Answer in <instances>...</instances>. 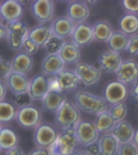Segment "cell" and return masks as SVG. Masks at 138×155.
<instances>
[{"mask_svg": "<svg viewBox=\"0 0 138 155\" xmlns=\"http://www.w3.org/2000/svg\"><path fill=\"white\" fill-rule=\"evenodd\" d=\"M59 90L61 92L72 91L77 88L80 81L76 71L72 70H65L56 76Z\"/></svg>", "mask_w": 138, "mask_h": 155, "instance_id": "obj_20", "label": "cell"}, {"mask_svg": "<svg viewBox=\"0 0 138 155\" xmlns=\"http://www.w3.org/2000/svg\"><path fill=\"white\" fill-rule=\"evenodd\" d=\"M12 71L17 73L28 75L33 67V56L29 55L24 51H20L12 59Z\"/></svg>", "mask_w": 138, "mask_h": 155, "instance_id": "obj_19", "label": "cell"}, {"mask_svg": "<svg viewBox=\"0 0 138 155\" xmlns=\"http://www.w3.org/2000/svg\"><path fill=\"white\" fill-rule=\"evenodd\" d=\"M2 128H3V126H2V124L0 123V132H1V130H2Z\"/></svg>", "mask_w": 138, "mask_h": 155, "instance_id": "obj_49", "label": "cell"}, {"mask_svg": "<svg viewBox=\"0 0 138 155\" xmlns=\"http://www.w3.org/2000/svg\"><path fill=\"white\" fill-rule=\"evenodd\" d=\"M8 37V26L0 20V41H3L4 39L7 40Z\"/></svg>", "mask_w": 138, "mask_h": 155, "instance_id": "obj_44", "label": "cell"}, {"mask_svg": "<svg viewBox=\"0 0 138 155\" xmlns=\"http://www.w3.org/2000/svg\"><path fill=\"white\" fill-rule=\"evenodd\" d=\"M28 155H52V153L49 149L37 147L28 153Z\"/></svg>", "mask_w": 138, "mask_h": 155, "instance_id": "obj_42", "label": "cell"}, {"mask_svg": "<svg viewBox=\"0 0 138 155\" xmlns=\"http://www.w3.org/2000/svg\"><path fill=\"white\" fill-rule=\"evenodd\" d=\"M123 7L125 10L131 14H137L138 13V0H123L122 1Z\"/></svg>", "mask_w": 138, "mask_h": 155, "instance_id": "obj_39", "label": "cell"}, {"mask_svg": "<svg viewBox=\"0 0 138 155\" xmlns=\"http://www.w3.org/2000/svg\"><path fill=\"white\" fill-rule=\"evenodd\" d=\"M59 136L55 126L50 123H42L34 130L33 141L37 147L51 149Z\"/></svg>", "mask_w": 138, "mask_h": 155, "instance_id": "obj_5", "label": "cell"}, {"mask_svg": "<svg viewBox=\"0 0 138 155\" xmlns=\"http://www.w3.org/2000/svg\"><path fill=\"white\" fill-rule=\"evenodd\" d=\"M118 155H138V147L133 140L125 144H121Z\"/></svg>", "mask_w": 138, "mask_h": 155, "instance_id": "obj_35", "label": "cell"}, {"mask_svg": "<svg viewBox=\"0 0 138 155\" xmlns=\"http://www.w3.org/2000/svg\"><path fill=\"white\" fill-rule=\"evenodd\" d=\"M41 110L35 105L31 104L21 107L15 121L21 127L25 129H35L41 124Z\"/></svg>", "mask_w": 138, "mask_h": 155, "instance_id": "obj_6", "label": "cell"}, {"mask_svg": "<svg viewBox=\"0 0 138 155\" xmlns=\"http://www.w3.org/2000/svg\"><path fill=\"white\" fill-rule=\"evenodd\" d=\"M92 27L94 40L101 42H107L114 33L112 26L107 21H96Z\"/></svg>", "mask_w": 138, "mask_h": 155, "instance_id": "obj_29", "label": "cell"}, {"mask_svg": "<svg viewBox=\"0 0 138 155\" xmlns=\"http://www.w3.org/2000/svg\"><path fill=\"white\" fill-rule=\"evenodd\" d=\"M8 87L4 81L0 80V102L5 100L7 92H8Z\"/></svg>", "mask_w": 138, "mask_h": 155, "instance_id": "obj_43", "label": "cell"}, {"mask_svg": "<svg viewBox=\"0 0 138 155\" xmlns=\"http://www.w3.org/2000/svg\"><path fill=\"white\" fill-rule=\"evenodd\" d=\"M80 120V109L70 100L67 99L55 113V124L61 131L76 128Z\"/></svg>", "mask_w": 138, "mask_h": 155, "instance_id": "obj_2", "label": "cell"}, {"mask_svg": "<svg viewBox=\"0 0 138 155\" xmlns=\"http://www.w3.org/2000/svg\"><path fill=\"white\" fill-rule=\"evenodd\" d=\"M66 100L63 92L50 90L42 100V107L46 111L56 113Z\"/></svg>", "mask_w": 138, "mask_h": 155, "instance_id": "obj_23", "label": "cell"}, {"mask_svg": "<svg viewBox=\"0 0 138 155\" xmlns=\"http://www.w3.org/2000/svg\"><path fill=\"white\" fill-rule=\"evenodd\" d=\"M0 3H1V2H0Z\"/></svg>", "mask_w": 138, "mask_h": 155, "instance_id": "obj_51", "label": "cell"}, {"mask_svg": "<svg viewBox=\"0 0 138 155\" xmlns=\"http://www.w3.org/2000/svg\"><path fill=\"white\" fill-rule=\"evenodd\" d=\"M50 91V79L44 74H38L30 80L28 94L33 101H42Z\"/></svg>", "mask_w": 138, "mask_h": 155, "instance_id": "obj_11", "label": "cell"}, {"mask_svg": "<svg viewBox=\"0 0 138 155\" xmlns=\"http://www.w3.org/2000/svg\"><path fill=\"white\" fill-rule=\"evenodd\" d=\"M24 6L16 0H6L0 3V20L6 25L21 21Z\"/></svg>", "mask_w": 138, "mask_h": 155, "instance_id": "obj_7", "label": "cell"}, {"mask_svg": "<svg viewBox=\"0 0 138 155\" xmlns=\"http://www.w3.org/2000/svg\"><path fill=\"white\" fill-rule=\"evenodd\" d=\"M129 94L128 85L119 81L110 82L104 90V98L111 106L125 102Z\"/></svg>", "mask_w": 138, "mask_h": 155, "instance_id": "obj_8", "label": "cell"}, {"mask_svg": "<svg viewBox=\"0 0 138 155\" xmlns=\"http://www.w3.org/2000/svg\"><path fill=\"white\" fill-rule=\"evenodd\" d=\"M131 95L134 98H136V99H138V81L136 82H135L133 84H132Z\"/></svg>", "mask_w": 138, "mask_h": 155, "instance_id": "obj_46", "label": "cell"}, {"mask_svg": "<svg viewBox=\"0 0 138 155\" xmlns=\"http://www.w3.org/2000/svg\"><path fill=\"white\" fill-rule=\"evenodd\" d=\"M133 141L136 144V145L138 147V128L135 131V135H134V137H133Z\"/></svg>", "mask_w": 138, "mask_h": 155, "instance_id": "obj_48", "label": "cell"}, {"mask_svg": "<svg viewBox=\"0 0 138 155\" xmlns=\"http://www.w3.org/2000/svg\"><path fill=\"white\" fill-rule=\"evenodd\" d=\"M119 28L129 37L136 35L138 32V16L131 13L122 15L119 20Z\"/></svg>", "mask_w": 138, "mask_h": 155, "instance_id": "obj_30", "label": "cell"}, {"mask_svg": "<svg viewBox=\"0 0 138 155\" xmlns=\"http://www.w3.org/2000/svg\"><path fill=\"white\" fill-rule=\"evenodd\" d=\"M40 48L38 45H37L33 40H31L30 38H27L25 39V41H24L23 47H22V50H23L24 52H25L26 54H28L29 55L33 56V54L38 52V49Z\"/></svg>", "mask_w": 138, "mask_h": 155, "instance_id": "obj_38", "label": "cell"}, {"mask_svg": "<svg viewBox=\"0 0 138 155\" xmlns=\"http://www.w3.org/2000/svg\"><path fill=\"white\" fill-rule=\"evenodd\" d=\"M32 102H33V99L31 98L28 93L15 95V99H14V103L18 108L33 104Z\"/></svg>", "mask_w": 138, "mask_h": 155, "instance_id": "obj_37", "label": "cell"}, {"mask_svg": "<svg viewBox=\"0 0 138 155\" xmlns=\"http://www.w3.org/2000/svg\"><path fill=\"white\" fill-rule=\"evenodd\" d=\"M51 35V25L40 24L31 28L28 33V38L33 40L39 47H44Z\"/></svg>", "mask_w": 138, "mask_h": 155, "instance_id": "obj_24", "label": "cell"}, {"mask_svg": "<svg viewBox=\"0 0 138 155\" xmlns=\"http://www.w3.org/2000/svg\"><path fill=\"white\" fill-rule=\"evenodd\" d=\"M74 71L79 77L80 81L86 86H90L97 83L102 76L100 69L86 63L77 64Z\"/></svg>", "mask_w": 138, "mask_h": 155, "instance_id": "obj_13", "label": "cell"}, {"mask_svg": "<svg viewBox=\"0 0 138 155\" xmlns=\"http://www.w3.org/2000/svg\"><path fill=\"white\" fill-rule=\"evenodd\" d=\"M94 124L99 133L103 134L110 133L116 124L109 110L97 114Z\"/></svg>", "mask_w": 138, "mask_h": 155, "instance_id": "obj_32", "label": "cell"}, {"mask_svg": "<svg viewBox=\"0 0 138 155\" xmlns=\"http://www.w3.org/2000/svg\"><path fill=\"white\" fill-rule=\"evenodd\" d=\"M54 4L51 0H37L31 4L32 14L40 24H47L54 16Z\"/></svg>", "mask_w": 138, "mask_h": 155, "instance_id": "obj_10", "label": "cell"}, {"mask_svg": "<svg viewBox=\"0 0 138 155\" xmlns=\"http://www.w3.org/2000/svg\"><path fill=\"white\" fill-rule=\"evenodd\" d=\"M72 155H90L85 150H77Z\"/></svg>", "mask_w": 138, "mask_h": 155, "instance_id": "obj_47", "label": "cell"}, {"mask_svg": "<svg viewBox=\"0 0 138 155\" xmlns=\"http://www.w3.org/2000/svg\"><path fill=\"white\" fill-rule=\"evenodd\" d=\"M19 137L15 130L9 127H3L0 132V149L10 150L18 146Z\"/></svg>", "mask_w": 138, "mask_h": 155, "instance_id": "obj_25", "label": "cell"}, {"mask_svg": "<svg viewBox=\"0 0 138 155\" xmlns=\"http://www.w3.org/2000/svg\"><path fill=\"white\" fill-rule=\"evenodd\" d=\"M4 155H28V154H26L25 153V151H24V150L18 145V146L13 148V149H12V150L6 151L5 154Z\"/></svg>", "mask_w": 138, "mask_h": 155, "instance_id": "obj_45", "label": "cell"}, {"mask_svg": "<svg viewBox=\"0 0 138 155\" xmlns=\"http://www.w3.org/2000/svg\"><path fill=\"white\" fill-rule=\"evenodd\" d=\"M66 41L64 39L52 34L44 46L48 54H59Z\"/></svg>", "mask_w": 138, "mask_h": 155, "instance_id": "obj_33", "label": "cell"}, {"mask_svg": "<svg viewBox=\"0 0 138 155\" xmlns=\"http://www.w3.org/2000/svg\"><path fill=\"white\" fill-rule=\"evenodd\" d=\"M90 15V10L86 2L72 1L67 8V16L73 23H84Z\"/></svg>", "mask_w": 138, "mask_h": 155, "instance_id": "obj_15", "label": "cell"}, {"mask_svg": "<svg viewBox=\"0 0 138 155\" xmlns=\"http://www.w3.org/2000/svg\"><path fill=\"white\" fill-rule=\"evenodd\" d=\"M64 65L59 54H48L41 63V70L46 76H57L64 71Z\"/></svg>", "mask_w": 138, "mask_h": 155, "instance_id": "obj_21", "label": "cell"}, {"mask_svg": "<svg viewBox=\"0 0 138 155\" xmlns=\"http://www.w3.org/2000/svg\"><path fill=\"white\" fill-rule=\"evenodd\" d=\"M78 145L76 129L67 128L59 133L55 143L49 150L52 155H72L77 150Z\"/></svg>", "mask_w": 138, "mask_h": 155, "instance_id": "obj_3", "label": "cell"}, {"mask_svg": "<svg viewBox=\"0 0 138 155\" xmlns=\"http://www.w3.org/2000/svg\"><path fill=\"white\" fill-rule=\"evenodd\" d=\"M109 111L115 123L117 124L120 121L124 120V118L126 117L127 113H128V107H127L126 102H121L119 104L111 106Z\"/></svg>", "mask_w": 138, "mask_h": 155, "instance_id": "obj_34", "label": "cell"}, {"mask_svg": "<svg viewBox=\"0 0 138 155\" xmlns=\"http://www.w3.org/2000/svg\"><path fill=\"white\" fill-rule=\"evenodd\" d=\"M8 89L14 95L26 94L28 92L30 80L27 75L12 71L5 81Z\"/></svg>", "mask_w": 138, "mask_h": 155, "instance_id": "obj_14", "label": "cell"}, {"mask_svg": "<svg viewBox=\"0 0 138 155\" xmlns=\"http://www.w3.org/2000/svg\"><path fill=\"white\" fill-rule=\"evenodd\" d=\"M71 37L72 41L79 47L88 46L94 40L93 27L86 23L77 24Z\"/></svg>", "mask_w": 138, "mask_h": 155, "instance_id": "obj_17", "label": "cell"}, {"mask_svg": "<svg viewBox=\"0 0 138 155\" xmlns=\"http://www.w3.org/2000/svg\"><path fill=\"white\" fill-rule=\"evenodd\" d=\"M52 34L64 39L72 36L76 25L67 16H59L51 22Z\"/></svg>", "mask_w": 138, "mask_h": 155, "instance_id": "obj_18", "label": "cell"}, {"mask_svg": "<svg viewBox=\"0 0 138 155\" xmlns=\"http://www.w3.org/2000/svg\"><path fill=\"white\" fill-rule=\"evenodd\" d=\"M7 26H8L7 41L8 46L12 51L20 52L23 47L24 41L28 37L30 29L22 21L8 24Z\"/></svg>", "mask_w": 138, "mask_h": 155, "instance_id": "obj_4", "label": "cell"}, {"mask_svg": "<svg viewBox=\"0 0 138 155\" xmlns=\"http://www.w3.org/2000/svg\"><path fill=\"white\" fill-rule=\"evenodd\" d=\"M59 54L64 64H73L79 62L80 51L79 46H77L73 41H67Z\"/></svg>", "mask_w": 138, "mask_h": 155, "instance_id": "obj_28", "label": "cell"}, {"mask_svg": "<svg viewBox=\"0 0 138 155\" xmlns=\"http://www.w3.org/2000/svg\"><path fill=\"white\" fill-rule=\"evenodd\" d=\"M75 129L78 142L84 147H87L98 140L99 132L97 131L94 122L80 120Z\"/></svg>", "mask_w": 138, "mask_h": 155, "instance_id": "obj_9", "label": "cell"}, {"mask_svg": "<svg viewBox=\"0 0 138 155\" xmlns=\"http://www.w3.org/2000/svg\"><path fill=\"white\" fill-rule=\"evenodd\" d=\"M110 133L120 141V144H125L133 140L135 130L128 121L123 120L115 124Z\"/></svg>", "mask_w": 138, "mask_h": 155, "instance_id": "obj_22", "label": "cell"}, {"mask_svg": "<svg viewBox=\"0 0 138 155\" xmlns=\"http://www.w3.org/2000/svg\"><path fill=\"white\" fill-rule=\"evenodd\" d=\"M75 102L80 110L90 114H98L108 110V103L104 97L84 90L75 94Z\"/></svg>", "mask_w": 138, "mask_h": 155, "instance_id": "obj_1", "label": "cell"}, {"mask_svg": "<svg viewBox=\"0 0 138 155\" xmlns=\"http://www.w3.org/2000/svg\"><path fill=\"white\" fill-rule=\"evenodd\" d=\"M0 152H1V149H0Z\"/></svg>", "mask_w": 138, "mask_h": 155, "instance_id": "obj_50", "label": "cell"}, {"mask_svg": "<svg viewBox=\"0 0 138 155\" xmlns=\"http://www.w3.org/2000/svg\"><path fill=\"white\" fill-rule=\"evenodd\" d=\"M127 51L131 55H138V35L130 37V43Z\"/></svg>", "mask_w": 138, "mask_h": 155, "instance_id": "obj_40", "label": "cell"}, {"mask_svg": "<svg viewBox=\"0 0 138 155\" xmlns=\"http://www.w3.org/2000/svg\"><path fill=\"white\" fill-rule=\"evenodd\" d=\"M130 43V37L121 31L114 32L111 38L107 41V46L110 51H115L120 54L123 51H127Z\"/></svg>", "mask_w": 138, "mask_h": 155, "instance_id": "obj_26", "label": "cell"}, {"mask_svg": "<svg viewBox=\"0 0 138 155\" xmlns=\"http://www.w3.org/2000/svg\"><path fill=\"white\" fill-rule=\"evenodd\" d=\"M18 110L19 108L15 106L14 102L8 100L0 102V123L6 124L16 120Z\"/></svg>", "mask_w": 138, "mask_h": 155, "instance_id": "obj_31", "label": "cell"}, {"mask_svg": "<svg viewBox=\"0 0 138 155\" xmlns=\"http://www.w3.org/2000/svg\"><path fill=\"white\" fill-rule=\"evenodd\" d=\"M12 71V62L6 60L2 56H0V80L5 81Z\"/></svg>", "mask_w": 138, "mask_h": 155, "instance_id": "obj_36", "label": "cell"}, {"mask_svg": "<svg viewBox=\"0 0 138 155\" xmlns=\"http://www.w3.org/2000/svg\"><path fill=\"white\" fill-rule=\"evenodd\" d=\"M122 63L123 59L120 54L112 51L103 52L98 58L100 68L107 73H116Z\"/></svg>", "mask_w": 138, "mask_h": 155, "instance_id": "obj_16", "label": "cell"}, {"mask_svg": "<svg viewBox=\"0 0 138 155\" xmlns=\"http://www.w3.org/2000/svg\"><path fill=\"white\" fill-rule=\"evenodd\" d=\"M86 148L85 151L90 155H100L101 153V148H100L99 141L97 140L96 142L93 143L92 145H89Z\"/></svg>", "mask_w": 138, "mask_h": 155, "instance_id": "obj_41", "label": "cell"}, {"mask_svg": "<svg viewBox=\"0 0 138 155\" xmlns=\"http://www.w3.org/2000/svg\"><path fill=\"white\" fill-rule=\"evenodd\" d=\"M117 80L123 84H133L138 81V63L135 59H127L123 61L116 71Z\"/></svg>", "mask_w": 138, "mask_h": 155, "instance_id": "obj_12", "label": "cell"}, {"mask_svg": "<svg viewBox=\"0 0 138 155\" xmlns=\"http://www.w3.org/2000/svg\"><path fill=\"white\" fill-rule=\"evenodd\" d=\"M98 141H99L102 155L118 154L121 144L110 132L102 135Z\"/></svg>", "mask_w": 138, "mask_h": 155, "instance_id": "obj_27", "label": "cell"}]
</instances>
